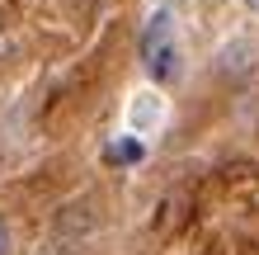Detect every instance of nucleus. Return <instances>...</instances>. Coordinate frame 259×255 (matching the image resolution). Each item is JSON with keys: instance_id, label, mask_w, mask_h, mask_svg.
<instances>
[{"instance_id": "f257e3e1", "label": "nucleus", "mask_w": 259, "mask_h": 255, "mask_svg": "<svg viewBox=\"0 0 259 255\" xmlns=\"http://www.w3.org/2000/svg\"><path fill=\"white\" fill-rule=\"evenodd\" d=\"M165 118V99L156 95V90H137V95L127 99V128L132 132H156Z\"/></svg>"}, {"instance_id": "f03ea898", "label": "nucleus", "mask_w": 259, "mask_h": 255, "mask_svg": "<svg viewBox=\"0 0 259 255\" xmlns=\"http://www.w3.org/2000/svg\"><path fill=\"white\" fill-rule=\"evenodd\" d=\"M146 71L156 81H175L179 71H184V62H179V43L170 38V43H160V48H151L146 52Z\"/></svg>"}, {"instance_id": "7ed1b4c3", "label": "nucleus", "mask_w": 259, "mask_h": 255, "mask_svg": "<svg viewBox=\"0 0 259 255\" xmlns=\"http://www.w3.org/2000/svg\"><path fill=\"white\" fill-rule=\"evenodd\" d=\"M175 38V19H170V10H156L146 19V28H142V57L151 52V48H160V43H170Z\"/></svg>"}, {"instance_id": "20e7f679", "label": "nucleus", "mask_w": 259, "mask_h": 255, "mask_svg": "<svg viewBox=\"0 0 259 255\" xmlns=\"http://www.w3.org/2000/svg\"><path fill=\"white\" fill-rule=\"evenodd\" d=\"M226 71H245V66H254V48H245V43H226V62H222Z\"/></svg>"}, {"instance_id": "39448f33", "label": "nucleus", "mask_w": 259, "mask_h": 255, "mask_svg": "<svg viewBox=\"0 0 259 255\" xmlns=\"http://www.w3.org/2000/svg\"><path fill=\"white\" fill-rule=\"evenodd\" d=\"M0 255H14V232H10L5 217H0Z\"/></svg>"}, {"instance_id": "423d86ee", "label": "nucleus", "mask_w": 259, "mask_h": 255, "mask_svg": "<svg viewBox=\"0 0 259 255\" xmlns=\"http://www.w3.org/2000/svg\"><path fill=\"white\" fill-rule=\"evenodd\" d=\"M118 156H123V161H142V142H127V147H118Z\"/></svg>"}, {"instance_id": "0eeeda50", "label": "nucleus", "mask_w": 259, "mask_h": 255, "mask_svg": "<svg viewBox=\"0 0 259 255\" xmlns=\"http://www.w3.org/2000/svg\"><path fill=\"white\" fill-rule=\"evenodd\" d=\"M240 5H245V10H250V14H259V0H240Z\"/></svg>"}, {"instance_id": "6e6552de", "label": "nucleus", "mask_w": 259, "mask_h": 255, "mask_svg": "<svg viewBox=\"0 0 259 255\" xmlns=\"http://www.w3.org/2000/svg\"><path fill=\"white\" fill-rule=\"evenodd\" d=\"M0 48H5V19H0Z\"/></svg>"}, {"instance_id": "1a4fd4ad", "label": "nucleus", "mask_w": 259, "mask_h": 255, "mask_svg": "<svg viewBox=\"0 0 259 255\" xmlns=\"http://www.w3.org/2000/svg\"><path fill=\"white\" fill-rule=\"evenodd\" d=\"M42 255H71V250H42Z\"/></svg>"}]
</instances>
